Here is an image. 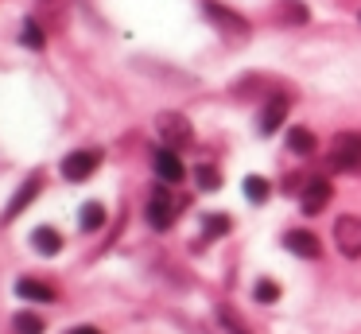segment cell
<instances>
[{
    "label": "cell",
    "mask_w": 361,
    "mask_h": 334,
    "mask_svg": "<svg viewBox=\"0 0 361 334\" xmlns=\"http://www.w3.org/2000/svg\"><path fill=\"white\" fill-rule=\"evenodd\" d=\"M16 292H20V299H32V303H51V299H55V287L43 284V280H32V276L20 280Z\"/></svg>",
    "instance_id": "cell-12"
},
{
    "label": "cell",
    "mask_w": 361,
    "mask_h": 334,
    "mask_svg": "<svg viewBox=\"0 0 361 334\" xmlns=\"http://www.w3.org/2000/svg\"><path fill=\"white\" fill-rule=\"evenodd\" d=\"M283 16H288L291 23H307V8L299 4V0H283V8H280Z\"/></svg>",
    "instance_id": "cell-22"
},
{
    "label": "cell",
    "mask_w": 361,
    "mask_h": 334,
    "mask_svg": "<svg viewBox=\"0 0 361 334\" xmlns=\"http://www.w3.org/2000/svg\"><path fill=\"white\" fill-rule=\"evenodd\" d=\"M39 186H43V175H27V179H24V186H20L16 194H12L8 210H4V222H12L16 214H24V210H27V202H32L35 194H39Z\"/></svg>",
    "instance_id": "cell-10"
},
{
    "label": "cell",
    "mask_w": 361,
    "mask_h": 334,
    "mask_svg": "<svg viewBox=\"0 0 361 334\" xmlns=\"http://www.w3.org/2000/svg\"><path fill=\"white\" fill-rule=\"evenodd\" d=\"M268 194H272L268 179H260V175H249V179H245V198H249V202H264Z\"/></svg>",
    "instance_id": "cell-16"
},
{
    "label": "cell",
    "mask_w": 361,
    "mask_h": 334,
    "mask_svg": "<svg viewBox=\"0 0 361 334\" xmlns=\"http://www.w3.org/2000/svg\"><path fill=\"white\" fill-rule=\"evenodd\" d=\"M206 16L214 20V28L229 31V35H237V39H245V35H249V23H245L237 12H229V8H221L218 0H206Z\"/></svg>",
    "instance_id": "cell-7"
},
{
    "label": "cell",
    "mask_w": 361,
    "mask_h": 334,
    "mask_svg": "<svg viewBox=\"0 0 361 334\" xmlns=\"http://www.w3.org/2000/svg\"><path fill=\"white\" fill-rule=\"evenodd\" d=\"M334 245L342 256H361V217L357 214H342L334 222Z\"/></svg>",
    "instance_id": "cell-4"
},
{
    "label": "cell",
    "mask_w": 361,
    "mask_h": 334,
    "mask_svg": "<svg viewBox=\"0 0 361 334\" xmlns=\"http://www.w3.org/2000/svg\"><path fill=\"white\" fill-rule=\"evenodd\" d=\"M195 179H198V186H202V191H218V186H221V175H218V167H214V163H198Z\"/></svg>",
    "instance_id": "cell-18"
},
{
    "label": "cell",
    "mask_w": 361,
    "mask_h": 334,
    "mask_svg": "<svg viewBox=\"0 0 361 334\" xmlns=\"http://www.w3.org/2000/svg\"><path fill=\"white\" fill-rule=\"evenodd\" d=\"M12 326H16V334H43V318L32 315V311H20V315L12 318Z\"/></svg>",
    "instance_id": "cell-17"
},
{
    "label": "cell",
    "mask_w": 361,
    "mask_h": 334,
    "mask_svg": "<svg viewBox=\"0 0 361 334\" xmlns=\"http://www.w3.org/2000/svg\"><path fill=\"white\" fill-rule=\"evenodd\" d=\"M252 295H257L260 303H276L280 299V284H276V280H257V284H252Z\"/></svg>",
    "instance_id": "cell-20"
},
{
    "label": "cell",
    "mask_w": 361,
    "mask_h": 334,
    "mask_svg": "<svg viewBox=\"0 0 361 334\" xmlns=\"http://www.w3.org/2000/svg\"><path fill=\"white\" fill-rule=\"evenodd\" d=\"M152 163H156L159 183H167V186L183 183V175H187V167H183V160H179V152H175V148H159V152L152 155Z\"/></svg>",
    "instance_id": "cell-6"
},
{
    "label": "cell",
    "mask_w": 361,
    "mask_h": 334,
    "mask_svg": "<svg viewBox=\"0 0 361 334\" xmlns=\"http://www.w3.org/2000/svg\"><path fill=\"white\" fill-rule=\"evenodd\" d=\"M330 171H361V132H338L326 152Z\"/></svg>",
    "instance_id": "cell-1"
},
{
    "label": "cell",
    "mask_w": 361,
    "mask_h": 334,
    "mask_svg": "<svg viewBox=\"0 0 361 334\" xmlns=\"http://www.w3.org/2000/svg\"><path fill=\"white\" fill-rule=\"evenodd\" d=\"M330 198H334L330 179H307V186H303V214H319Z\"/></svg>",
    "instance_id": "cell-8"
},
{
    "label": "cell",
    "mask_w": 361,
    "mask_h": 334,
    "mask_svg": "<svg viewBox=\"0 0 361 334\" xmlns=\"http://www.w3.org/2000/svg\"><path fill=\"white\" fill-rule=\"evenodd\" d=\"M288 148H291L295 155H311V152H314V132L303 129V124H295V129L288 132Z\"/></svg>",
    "instance_id": "cell-14"
},
{
    "label": "cell",
    "mask_w": 361,
    "mask_h": 334,
    "mask_svg": "<svg viewBox=\"0 0 361 334\" xmlns=\"http://www.w3.org/2000/svg\"><path fill=\"white\" fill-rule=\"evenodd\" d=\"M202 225H206V237H221V233L233 229L229 214H206V217H202Z\"/></svg>",
    "instance_id": "cell-19"
},
{
    "label": "cell",
    "mask_w": 361,
    "mask_h": 334,
    "mask_svg": "<svg viewBox=\"0 0 361 334\" xmlns=\"http://www.w3.org/2000/svg\"><path fill=\"white\" fill-rule=\"evenodd\" d=\"M179 206H183V202L167 191V183L156 186V191H152V198H148V222H152V229H167V225L179 217Z\"/></svg>",
    "instance_id": "cell-3"
},
{
    "label": "cell",
    "mask_w": 361,
    "mask_h": 334,
    "mask_svg": "<svg viewBox=\"0 0 361 334\" xmlns=\"http://www.w3.org/2000/svg\"><path fill=\"white\" fill-rule=\"evenodd\" d=\"M32 245H35V249H39V253H43V256H55V253H59V249H63V237H59V233H55V229H51V225H39V229H35V233H32Z\"/></svg>",
    "instance_id": "cell-13"
},
{
    "label": "cell",
    "mask_w": 361,
    "mask_h": 334,
    "mask_svg": "<svg viewBox=\"0 0 361 334\" xmlns=\"http://www.w3.org/2000/svg\"><path fill=\"white\" fill-rule=\"evenodd\" d=\"M283 249H291V253L303 256V261H314V256L322 253L319 237H314L311 229H291V233H283Z\"/></svg>",
    "instance_id": "cell-9"
},
{
    "label": "cell",
    "mask_w": 361,
    "mask_h": 334,
    "mask_svg": "<svg viewBox=\"0 0 361 334\" xmlns=\"http://www.w3.org/2000/svg\"><path fill=\"white\" fill-rule=\"evenodd\" d=\"M283 117H288V97H283V93H276V97L260 109V132H264V136H268V132H276Z\"/></svg>",
    "instance_id": "cell-11"
},
{
    "label": "cell",
    "mask_w": 361,
    "mask_h": 334,
    "mask_svg": "<svg viewBox=\"0 0 361 334\" xmlns=\"http://www.w3.org/2000/svg\"><path fill=\"white\" fill-rule=\"evenodd\" d=\"M105 225V206L102 202H86L82 206V229H102Z\"/></svg>",
    "instance_id": "cell-15"
},
{
    "label": "cell",
    "mask_w": 361,
    "mask_h": 334,
    "mask_svg": "<svg viewBox=\"0 0 361 334\" xmlns=\"http://www.w3.org/2000/svg\"><path fill=\"white\" fill-rule=\"evenodd\" d=\"M156 132H159V140H164V148H187L190 140H195V132H190V121L183 113H159L156 117Z\"/></svg>",
    "instance_id": "cell-2"
},
{
    "label": "cell",
    "mask_w": 361,
    "mask_h": 334,
    "mask_svg": "<svg viewBox=\"0 0 361 334\" xmlns=\"http://www.w3.org/2000/svg\"><path fill=\"white\" fill-rule=\"evenodd\" d=\"M97 163H102V152H94V148H86V152H71L63 160V179H71V183H86V179L97 171Z\"/></svg>",
    "instance_id": "cell-5"
},
{
    "label": "cell",
    "mask_w": 361,
    "mask_h": 334,
    "mask_svg": "<svg viewBox=\"0 0 361 334\" xmlns=\"http://www.w3.org/2000/svg\"><path fill=\"white\" fill-rule=\"evenodd\" d=\"M43 20H27V28H24V43L27 47H35V51H43V28H39Z\"/></svg>",
    "instance_id": "cell-21"
},
{
    "label": "cell",
    "mask_w": 361,
    "mask_h": 334,
    "mask_svg": "<svg viewBox=\"0 0 361 334\" xmlns=\"http://www.w3.org/2000/svg\"><path fill=\"white\" fill-rule=\"evenodd\" d=\"M71 334H102V330H94V326H78V330H71Z\"/></svg>",
    "instance_id": "cell-24"
},
{
    "label": "cell",
    "mask_w": 361,
    "mask_h": 334,
    "mask_svg": "<svg viewBox=\"0 0 361 334\" xmlns=\"http://www.w3.org/2000/svg\"><path fill=\"white\" fill-rule=\"evenodd\" d=\"M218 318H221V326H226V334H249V330L241 326V318L233 315V311H226V307H221V311H218Z\"/></svg>",
    "instance_id": "cell-23"
}]
</instances>
